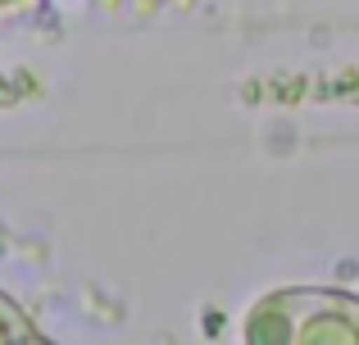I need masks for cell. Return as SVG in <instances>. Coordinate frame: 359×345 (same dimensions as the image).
Here are the masks:
<instances>
[{
	"instance_id": "6da1fadb",
	"label": "cell",
	"mask_w": 359,
	"mask_h": 345,
	"mask_svg": "<svg viewBox=\"0 0 359 345\" xmlns=\"http://www.w3.org/2000/svg\"><path fill=\"white\" fill-rule=\"evenodd\" d=\"M0 5H9V0H0Z\"/></svg>"
}]
</instances>
